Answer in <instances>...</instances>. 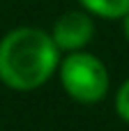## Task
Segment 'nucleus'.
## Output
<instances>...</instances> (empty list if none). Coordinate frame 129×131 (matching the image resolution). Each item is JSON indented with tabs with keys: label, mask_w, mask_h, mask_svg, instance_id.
Here are the masks:
<instances>
[{
	"label": "nucleus",
	"mask_w": 129,
	"mask_h": 131,
	"mask_svg": "<svg viewBox=\"0 0 129 131\" xmlns=\"http://www.w3.org/2000/svg\"><path fill=\"white\" fill-rule=\"evenodd\" d=\"M60 64V48L42 28L21 25L0 39V81L9 90L32 92L46 85Z\"/></svg>",
	"instance_id": "f257e3e1"
},
{
	"label": "nucleus",
	"mask_w": 129,
	"mask_h": 131,
	"mask_svg": "<svg viewBox=\"0 0 129 131\" xmlns=\"http://www.w3.org/2000/svg\"><path fill=\"white\" fill-rule=\"evenodd\" d=\"M122 32H125V39L129 41V14L122 16Z\"/></svg>",
	"instance_id": "423d86ee"
},
{
	"label": "nucleus",
	"mask_w": 129,
	"mask_h": 131,
	"mask_svg": "<svg viewBox=\"0 0 129 131\" xmlns=\"http://www.w3.org/2000/svg\"><path fill=\"white\" fill-rule=\"evenodd\" d=\"M58 76L62 90L78 104H99L108 94V69L97 55L88 53L85 48L72 51L65 58H60Z\"/></svg>",
	"instance_id": "f03ea898"
},
{
	"label": "nucleus",
	"mask_w": 129,
	"mask_h": 131,
	"mask_svg": "<svg viewBox=\"0 0 129 131\" xmlns=\"http://www.w3.org/2000/svg\"><path fill=\"white\" fill-rule=\"evenodd\" d=\"M78 5L99 18H122L129 14V0H78Z\"/></svg>",
	"instance_id": "20e7f679"
},
{
	"label": "nucleus",
	"mask_w": 129,
	"mask_h": 131,
	"mask_svg": "<svg viewBox=\"0 0 129 131\" xmlns=\"http://www.w3.org/2000/svg\"><path fill=\"white\" fill-rule=\"evenodd\" d=\"M53 44L60 48V53H72V51H83L92 37H95V21L92 14L85 9H72L65 12L55 18L53 28L48 30Z\"/></svg>",
	"instance_id": "7ed1b4c3"
},
{
	"label": "nucleus",
	"mask_w": 129,
	"mask_h": 131,
	"mask_svg": "<svg viewBox=\"0 0 129 131\" xmlns=\"http://www.w3.org/2000/svg\"><path fill=\"white\" fill-rule=\"evenodd\" d=\"M115 113L122 122L129 124V78L118 88L115 92Z\"/></svg>",
	"instance_id": "39448f33"
}]
</instances>
